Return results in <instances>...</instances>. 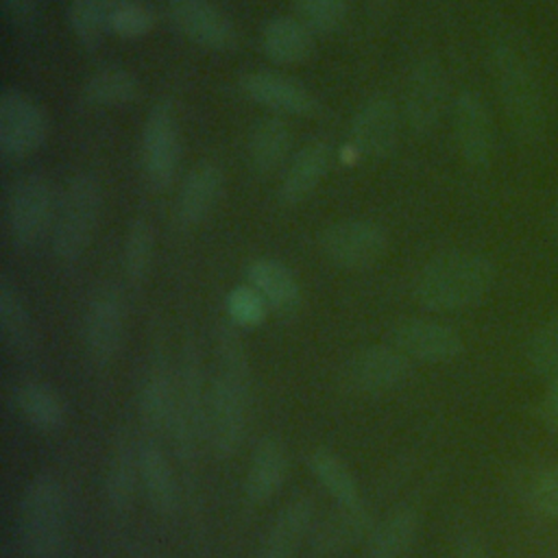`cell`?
<instances>
[{
	"mask_svg": "<svg viewBox=\"0 0 558 558\" xmlns=\"http://www.w3.org/2000/svg\"><path fill=\"white\" fill-rule=\"evenodd\" d=\"M48 116L35 98L17 87L0 92V153L24 159L41 148L48 137Z\"/></svg>",
	"mask_w": 558,
	"mask_h": 558,
	"instance_id": "cell-11",
	"label": "cell"
},
{
	"mask_svg": "<svg viewBox=\"0 0 558 558\" xmlns=\"http://www.w3.org/2000/svg\"><path fill=\"white\" fill-rule=\"evenodd\" d=\"M453 137L460 157L482 168L493 155V122L484 98L473 89H462L453 100Z\"/></svg>",
	"mask_w": 558,
	"mask_h": 558,
	"instance_id": "cell-18",
	"label": "cell"
},
{
	"mask_svg": "<svg viewBox=\"0 0 558 558\" xmlns=\"http://www.w3.org/2000/svg\"><path fill=\"white\" fill-rule=\"evenodd\" d=\"M181 161V129L170 100H159L146 113L140 135V163L150 190L163 192L174 183Z\"/></svg>",
	"mask_w": 558,
	"mask_h": 558,
	"instance_id": "cell-7",
	"label": "cell"
},
{
	"mask_svg": "<svg viewBox=\"0 0 558 558\" xmlns=\"http://www.w3.org/2000/svg\"><path fill=\"white\" fill-rule=\"evenodd\" d=\"M401 113L392 96L371 94L353 113L351 146L371 159H386L399 142Z\"/></svg>",
	"mask_w": 558,
	"mask_h": 558,
	"instance_id": "cell-16",
	"label": "cell"
},
{
	"mask_svg": "<svg viewBox=\"0 0 558 558\" xmlns=\"http://www.w3.org/2000/svg\"><path fill=\"white\" fill-rule=\"evenodd\" d=\"M248 163L257 177L277 172L292 150V129L281 116L257 120L248 135Z\"/></svg>",
	"mask_w": 558,
	"mask_h": 558,
	"instance_id": "cell-30",
	"label": "cell"
},
{
	"mask_svg": "<svg viewBox=\"0 0 558 558\" xmlns=\"http://www.w3.org/2000/svg\"><path fill=\"white\" fill-rule=\"evenodd\" d=\"M290 469L288 451L283 442L275 436H266L253 449L246 477H244V495L251 504L270 501L281 486L286 484Z\"/></svg>",
	"mask_w": 558,
	"mask_h": 558,
	"instance_id": "cell-25",
	"label": "cell"
},
{
	"mask_svg": "<svg viewBox=\"0 0 558 558\" xmlns=\"http://www.w3.org/2000/svg\"><path fill=\"white\" fill-rule=\"evenodd\" d=\"M0 338L17 357H26L37 349L35 323L20 290L9 277L0 279Z\"/></svg>",
	"mask_w": 558,
	"mask_h": 558,
	"instance_id": "cell-31",
	"label": "cell"
},
{
	"mask_svg": "<svg viewBox=\"0 0 558 558\" xmlns=\"http://www.w3.org/2000/svg\"><path fill=\"white\" fill-rule=\"evenodd\" d=\"M333 161V150L325 140H312L290 159L277 190V198L286 207L305 203L323 183Z\"/></svg>",
	"mask_w": 558,
	"mask_h": 558,
	"instance_id": "cell-21",
	"label": "cell"
},
{
	"mask_svg": "<svg viewBox=\"0 0 558 558\" xmlns=\"http://www.w3.org/2000/svg\"><path fill=\"white\" fill-rule=\"evenodd\" d=\"M388 231L366 218L331 222L318 235L323 257L342 270H366L377 266L388 253Z\"/></svg>",
	"mask_w": 558,
	"mask_h": 558,
	"instance_id": "cell-9",
	"label": "cell"
},
{
	"mask_svg": "<svg viewBox=\"0 0 558 558\" xmlns=\"http://www.w3.org/2000/svg\"><path fill=\"white\" fill-rule=\"evenodd\" d=\"M126 305L116 286H102L87 303L83 318V342L89 360L107 366L116 360L124 338Z\"/></svg>",
	"mask_w": 558,
	"mask_h": 558,
	"instance_id": "cell-12",
	"label": "cell"
},
{
	"mask_svg": "<svg viewBox=\"0 0 558 558\" xmlns=\"http://www.w3.org/2000/svg\"><path fill=\"white\" fill-rule=\"evenodd\" d=\"M495 264L475 251H445L414 277L412 296L429 312H458L486 299L495 283Z\"/></svg>",
	"mask_w": 558,
	"mask_h": 558,
	"instance_id": "cell-2",
	"label": "cell"
},
{
	"mask_svg": "<svg viewBox=\"0 0 558 558\" xmlns=\"http://www.w3.org/2000/svg\"><path fill=\"white\" fill-rule=\"evenodd\" d=\"M349 0H294L296 17L314 35H333L338 33L349 15Z\"/></svg>",
	"mask_w": 558,
	"mask_h": 558,
	"instance_id": "cell-37",
	"label": "cell"
},
{
	"mask_svg": "<svg viewBox=\"0 0 558 558\" xmlns=\"http://www.w3.org/2000/svg\"><path fill=\"white\" fill-rule=\"evenodd\" d=\"M527 360L543 377H558V316L543 323L530 340Z\"/></svg>",
	"mask_w": 558,
	"mask_h": 558,
	"instance_id": "cell-40",
	"label": "cell"
},
{
	"mask_svg": "<svg viewBox=\"0 0 558 558\" xmlns=\"http://www.w3.org/2000/svg\"><path fill=\"white\" fill-rule=\"evenodd\" d=\"M392 344L412 362L445 364L456 360L462 349V336L447 323L434 318H403L390 331Z\"/></svg>",
	"mask_w": 558,
	"mask_h": 558,
	"instance_id": "cell-17",
	"label": "cell"
},
{
	"mask_svg": "<svg viewBox=\"0 0 558 558\" xmlns=\"http://www.w3.org/2000/svg\"><path fill=\"white\" fill-rule=\"evenodd\" d=\"M240 92L251 102L270 109L275 116L307 118L320 109L318 98L296 78L272 70H253L240 76Z\"/></svg>",
	"mask_w": 558,
	"mask_h": 558,
	"instance_id": "cell-15",
	"label": "cell"
},
{
	"mask_svg": "<svg viewBox=\"0 0 558 558\" xmlns=\"http://www.w3.org/2000/svg\"><path fill=\"white\" fill-rule=\"evenodd\" d=\"M259 48L279 68L301 65L314 54V33L296 15H275L262 26Z\"/></svg>",
	"mask_w": 558,
	"mask_h": 558,
	"instance_id": "cell-24",
	"label": "cell"
},
{
	"mask_svg": "<svg viewBox=\"0 0 558 558\" xmlns=\"http://www.w3.org/2000/svg\"><path fill=\"white\" fill-rule=\"evenodd\" d=\"M118 0H70L68 2V24L85 50L96 48L105 33H109V15Z\"/></svg>",
	"mask_w": 558,
	"mask_h": 558,
	"instance_id": "cell-36",
	"label": "cell"
},
{
	"mask_svg": "<svg viewBox=\"0 0 558 558\" xmlns=\"http://www.w3.org/2000/svg\"><path fill=\"white\" fill-rule=\"evenodd\" d=\"M140 482V453L126 432H122L109 451L105 466V497L116 512H126L135 499Z\"/></svg>",
	"mask_w": 558,
	"mask_h": 558,
	"instance_id": "cell-28",
	"label": "cell"
},
{
	"mask_svg": "<svg viewBox=\"0 0 558 558\" xmlns=\"http://www.w3.org/2000/svg\"><path fill=\"white\" fill-rule=\"evenodd\" d=\"M0 4H2V11H4L7 20L15 28H26L37 17L39 0H0Z\"/></svg>",
	"mask_w": 558,
	"mask_h": 558,
	"instance_id": "cell-42",
	"label": "cell"
},
{
	"mask_svg": "<svg viewBox=\"0 0 558 558\" xmlns=\"http://www.w3.org/2000/svg\"><path fill=\"white\" fill-rule=\"evenodd\" d=\"M168 17L187 41L203 50L231 52L238 46L235 24L209 0H168Z\"/></svg>",
	"mask_w": 558,
	"mask_h": 558,
	"instance_id": "cell-13",
	"label": "cell"
},
{
	"mask_svg": "<svg viewBox=\"0 0 558 558\" xmlns=\"http://www.w3.org/2000/svg\"><path fill=\"white\" fill-rule=\"evenodd\" d=\"M248 283L266 299L277 314H294L301 307V286L296 275L277 257H255L246 266Z\"/></svg>",
	"mask_w": 558,
	"mask_h": 558,
	"instance_id": "cell-26",
	"label": "cell"
},
{
	"mask_svg": "<svg viewBox=\"0 0 558 558\" xmlns=\"http://www.w3.org/2000/svg\"><path fill=\"white\" fill-rule=\"evenodd\" d=\"M314 527V501L296 497L288 501L264 534L255 558H294Z\"/></svg>",
	"mask_w": 558,
	"mask_h": 558,
	"instance_id": "cell-23",
	"label": "cell"
},
{
	"mask_svg": "<svg viewBox=\"0 0 558 558\" xmlns=\"http://www.w3.org/2000/svg\"><path fill=\"white\" fill-rule=\"evenodd\" d=\"M68 501L52 473H37L24 486L17 508V536L24 558H61L65 549Z\"/></svg>",
	"mask_w": 558,
	"mask_h": 558,
	"instance_id": "cell-3",
	"label": "cell"
},
{
	"mask_svg": "<svg viewBox=\"0 0 558 558\" xmlns=\"http://www.w3.org/2000/svg\"><path fill=\"white\" fill-rule=\"evenodd\" d=\"M410 375L412 360L395 344H371L349 355L340 381L357 395H381L401 388Z\"/></svg>",
	"mask_w": 558,
	"mask_h": 558,
	"instance_id": "cell-10",
	"label": "cell"
},
{
	"mask_svg": "<svg viewBox=\"0 0 558 558\" xmlns=\"http://www.w3.org/2000/svg\"><path fill=\"white\" fill-rule=\"evenodd\" d=\"M421 517L414 508L401 506L371 527L364 541V558H405L416 541Z\"/></svg>",
	"mask_w": 558,
	"mask_h": 558,
	"instance_id": "cell-29",
	"label": "cell"
},
{
	"mask_svg": "<svg viewBox=\"0 0 558 558\" xmlns=\"http://www.w3.org/2000/svg\"><path fill=\"white\" fill-rule=\"evenodd\" d=\"M155 257V229L150 220L137 216L131 220L122 244V270L129 283L142 286L150 275Z\"/></svg>",
	"mask_w": 558,
	"mask_h": 558,
	"instance_id": "cell-35",
	"label": "cell"
},
{
	"mask_svg": "<svg viewBox=\"0 0 558 558\" xmlns=\"http://www.w3.org/2000/svg\"><path fill=\"white\" fill-rule=\"evenodd\" d=\"M100 183L87 172L74 174L57 201L52 222V253L61 264L78 262L89 248L100 220Z\"/></svg>",
	"mask_w": 558,
	"mask_h": 558,
	"instance_id": "cell-5",
	"label": "cell"
},
{
	"mask_svg": "<svg viewBox=\"0 0 558 558\" xmlns=\"http://www.w3.org/2000/svg\"><path fill=\"white\" fill-rule=\"evenodd\" d=\"M543 418L554 432H558V377L549 381V388L543 397Z\"/></svg>",
	"mask_w": 558,
	"mask_h": 558,
	"instance_id": "cell-43",
	"label": "cell"
},
{
	"mask_svg": "<svg viewBox=\"0 0 558 558\" xmlns=\"http://www.w3.org/2000/svg\"><path fill=\"white\" fill-rule=\"evenodd\" d=\"M268 310L270 307L266 299L251 283L233 286L225 296V312L231 325L240 329H253L262 325L268 316Z\"/></svg>",
	"mask_w": 558,
	"mask_h": 558,
	"instance_id": "cell-38",
	"label": "cell"
},
{
	"mask_svg": "<svg viewBox=\"0 0 558 558\" xmlns=\"http://www.w3.org/2000/svg\"><path fill=\"white\" fill-rule=\"evenodd\" d=\"M174 403V373L161 351H153L144 368L137 395V410L148 432H168Z\"/></svg>",
	"mask_w": 558,
	"mask_h": 558,
	"instance_id": "cell-22",
	"label": "cell"
},
{
	"mask_svg": "<svg viewBox=\"0 0 558 558\" xmlns=\"http://www.w3.org/2000/svg\"><path fill=\"white\" fill-rule=\"evenodd\" d=\"M307 466L316 482L336 504H355L362 501L360 484L351 466L331 449L318 447L307 456Z\"/></svg>",
	"mask_w": 558,
	"mask_h": 558,
	"instance_id": "cell-34",
	"label": "cell"
},
{
	"mask_svg": "<svg viewBox=\"0 0 558 558\" xmlns=\"http://www.w3.org/2000/svg\"><path fill=\"white\" fill-rule=\"evenodd\" d=\"M57 211L54 190L41 174L15 179L4 196V229L15 248L35 246L52 227Z\"/></svg>",
	"mask_w": 558,
	"mask_h": 558,
	"instance_id": "cell-6",
	"label": "cell"
},
{
	"mask_svg": "<svg viewBox=\"0 0 558 558\" xmlns=\"http://www.w3.org/2000/svg\"><path fill=\"white\" fill-rule=\"evenodd\" d=\"M216 375L205 395V442L216 458L235 456L246 434L251 366L235 325H222L216 338Z\"/></svg>",
	"mask_w": 558,
	"mask_h": 558,
	"instance_id": "cell-1",
	"label": "cell"
},
{
	"mask_svg": "<svg viewBox=\"0 0 558 558\" xmlns=\"http://www.w3.org/2000/svg\"><path fill=\"white\" fill-rule=\"evenodd\" d=\"M155 26V13L140 0H118L109 15V33L135 41L146 37Z\"/></svg>",
	"mask_w": 558,
	"mask_h": 558,
	"instance_id": "cell-39",
	"label": "cell"
},
{
	"mask_svg": "<svg viewBox=\"0 0 558 558\" xmlns=\"http://www.w3.org/2000/svg\"><path fill=\"white\" fill-rule=\"evenodd\" d=\"M15 408L22 418L41 432H57L65 423L63 399L39 381H24L15 390Z\"/></svg>",
	"mask_w": 558,
	"mask_h": 558,
	"instance_id": "cell-33",
	"label": "cell"
},
{
	"mask_svg": "<svg viewBox=\"0 0 558 558\" xmlns=\"http://www.w3.org/2000/svg\"><path fill=\"white\" fill-rule=\"evenodd\" d=\"M493 74L512 129L523 140H536L545 126V102L527 52L512 39H499L493 48Z\"/></svg>",
	"mask_w": 558,
	"mask_h": 558,
	"instance_id": "cell-4",
	"label": "cell"
},
{
	"mask_svg": "<svg viewBox=\"0 0 558 558\" xmlns=\"http://www.w3.org/2000/svg\"><path fill=\"white\" fill-rule=\"evenodd\" d=\"M83 100L98 109L129 107L140 96V81L126 68H100L83 83Z\"/></svg>",
	"mask_w": 558,
	"mask_h": 558,
	"instance_id": "cell-32",
	"label": "cell"
},
{
	"mask_svg": "<svg viewBox=\"0 0 558 558\" xmlns=\"http://www.w3.org/2000/svg\"><path fill=\"white\" fill-rule=\"evenodd\" d=\"M225 190V172L216 161H198L181 181L174 218L185 231L203 225L216 209Z\"/></svg>",
	"mask_w": 558,
	"mask_h": 558,
	"instance_id": "cell-19",
	"label": "cell"
},
{
	"mask_svg": "<svg viewBox=\"0 0 558 558\" xmlns=\"http://www.w3.org/2000/svg\"><path fill=\"white\" fill-rule=\"evenodd\" d=\"M205 395L198 351L194 344H187L174 373V403L168 429L183 460L194 458L198 440H205Z\"/></svg>",
	"mask_w": 558,
	"mask_h": 558,
	"instance_id": "cell-8",
	"label": "cell"
},
{
	"mask_svg": "<svg viewBox=\"0 0 558 558\" xmlns=\"http://www.w3.org/2000/svg\"><path fill=\"white\" fill-rule=\"evenodd\" d=\"M451 558H488L484 545L475 538H464L458 543V547L453 549Z\"/></svg>",
	"mask_w": 558,
	"mask_h": 558,
	"instance_id": "cell-44",
	"label": "cell"
},
{
	"mask_svg": "<svg viewBox=\"0 0 558 558\" xmlns=\"http://www.w3.org/2000/svg\"><path fill=\"white\" fill-rule=\"evenodd\" d=\"M371 2H373V4H386L388 0H371Z\"/></svg>",
	"mask_w": 558,
	"mask_h": 558,
	"instance_id": "cell-46",
	"label": "cell"
},
{
	"mask_svg": "<svg viewBox=\"0 0 558 558\" xmlns=\"http://www.w3.org/2000/svg\"><path fill=\"white\" fill-rule=\"evenodd\" d=\"M447 105V76L434 57L418 59L405 81L403 116L418 135L434 131Z\"/></svg>",
	"mask_w": 558,
	"mask_h": 558,
	"instance_id": "cell-14",
	"label": "cell"
},
{
	"mask_svg": "<svg viewBox=\"0 0 558 558\" xmlns=\"http://www.w3.org/2000/svg\"><path fill=\"white\" fill-rule=\"evenodd\" d=\"M140 484L153 510L161 517H170L179 506V486L172 464L157 442H142L140 449Z\"/></svg>",
	"mask_w": 558,
	"mask_h": 558,
	"instance_id": "cell-27",
	"label": "cell"
},
{
	"mask_svg": "<svg viewBox=\"0 0 558 558\" xmlns=\"http://www.w3.org/2000/svg\"><path fill=\"white\" fill-rule=\"evenodd\" d=\"M371 527L373 519L364 501L336 504V508L312 527L310 549L316 558H336L353 545L366 541Z\"/></svg>",
	"mask_w": 558,
	"mask_h": 558,
	"instance_id": "cell-20",
	"label": "cell"
},
{
	"mask_svg": "<svg viewBox=\"0 0 558 558\" xmlns=\"http://www.w3.org/2000/svg\"><path fill=\"white\" fill-rule=\"evenodd\" d=\"M530 499L538 512L558 519V466L541 473L532 482Z\"/></svg>",
	"mask_w": 558,
	"mask_h": 558,
	"instance_id": "cell-41",
	"label": "cell"
},
{
	"mask_svg": "<svg viewBox=\"0 0 558 558\" xmlns=\"http://www.w3.org/2000/svg\"><path fill=\"white\" fill-rule=\"evenodd\" d=\"M554 220H556V229H558V203H556V209H554Z\"/></svg>",
	"mask_w": 558,
	"mask_h": 558,
	"instance_id": "cell-45",
	"label": "cell"
}]
</instances>
